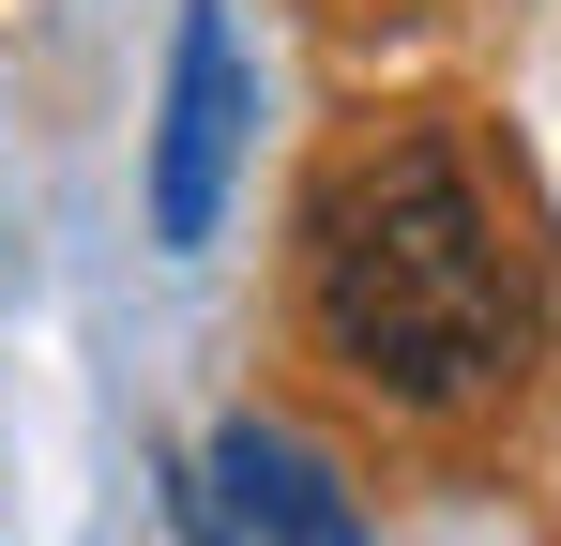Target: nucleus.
<instances>
[{
	"label": "nucleus",
	"mask_w": 561,
	"mask_h": 546,
	"mask_svg": "<svg viewBox=\"0 0 561 546\" xmlns=\"http://www.w3.org/2000/svg\"><path fill=\"white\" fill-rule=\"evenodd\" d=\"M197 501H213L228 532H259V546H379L365 501H350V470H334L319 441H288V425H259V410H228V425H213Z\"/></svg>",
	"instance_id": "obj_3"
},
{
	"label": "nucleus",
	"mask_w": 561,
	"mask_h": 546,
	"mask_svg": "<svg viewBox=\"0 0 561 546\" xmlns=\"http://www.w3.org/2000/svg\"><path fill=\"white\" fill-rule=\"evenodd\" d=\"M547 259L516 228V197L485 182L470 137L394 122L365 152H334L304 197V334L334 379H365L379 410H470L531 364Z\"/></svg>",
	"instance_id": "obj_1"
},
{
	"label": "nucleus",
	"mask_w": 561,
	"mask_h": 546,
	"mask_svg": "<svg viewBox=\"0 0 561 546\" xmlns=\"http://www.w3.org/2000/svg\"><path fill=\"white\" fill-rule=\"evenodd\" d=\"M183 532H197V546H243V532H228V516H213V501H197V486H183Z\"/></svg>",
	"instance_id": "obj_4"
},
{
	"label": "nucleus",
	"mask_w": 561,
	"mask_h": 546,
	"mask_svg": "<svg viewBox=\"0 0 561 546\" xmlns=\"http://www.w3.org/2000/svg\"><path fill=\"white\" fill-rule=\"evenodd\" d=\"M243 137H259V61H243L228 0H183V31H168V106H152V243H213Z\"/></svg>",
	"instance_id": "obj_2"
}]
</instances>
